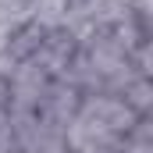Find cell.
Wrapping results in <instances>:
<instances>
[{
	"mask_svg": "<svg viewBox=\"0 0 153 153\" xmlns=\"http://www.w3.org/2000/svg\"><path fill=\"white\" fill-rule=\"evenodd\" d=\"M46 82H50V75L39 64L18 61L14 71L7 75V111H36Z\"/></svg>",
	"mask_w": 153,
	"mask_h": 153,
	"instance_id": "6da1fadb",
	"label": "cell"
},
{
	"mask_svg": "<svg viewBox=\"0 0 153 153\" xmlns=\"http://www.w3.org/2000/svg\"><path fill=\"white\" fill-rule=\"evenodd\" d=\"M78 103H82V93H78L75 85H68L64 78H50L46 89H43V96H39L36 114L46 125H53V128H64L78 114Z\"/></svg>",
	"mask_w": 153,
	"mask_h": 153,
	"instance_id": "7a4b0ae2",
	"label": "cell"
},
{
	"mask_svg": "<svg viewBox=\"0 0 153 153\" xmlns=\"http://www.w3.org/2000/svg\"><path fill=\"white\" fill-rule=\"evenodd\" d=\"M43 36H46V32H43L39 25L25 22V25H18V29H14V32L7 36V46H4V50H7V53H11L14 61H29V57H32V53L39 50Z\"/></svg>",
	"mask_w": 153,
	"mask_h": 153,
	"instance_id": "3957f363",
	"label": "cell"
},
{
	"mask_svg": "<svg viewBox=\"0 0 153 153\" xmlns=\"http://www.w3.org/2000/svg\"><path fill=\"white\" fill-rule=\"evenodd\" d=\"M121 103L132 111V114H150L153 111V82L150 78H143V75H135L125 89H121Z\"/></svg>",
	"mask_w": 153,
	"mask_h": 153,
	"instance_id": "277c9868",
	"label": "cell"
},
{
	"mask_svg": "<svg viewBox=\"0 0 153 153\" xmlns=\"http://www.w3.org/2000/svg\"><path fill=\"white\" fill-rule=\"evenodd\" d=\"M117 153H153V143H143V139H121L117 143Z\"/></svg>",
	"mask_w": 153,
	"mask_h": 153,
	"instance_id": "5b68a950",
	"label": "cell"
}]
</instances>
